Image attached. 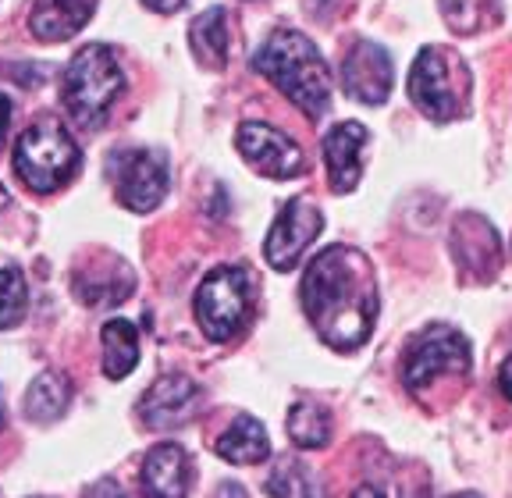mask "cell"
<instances>
[{"label":"cell","instance_id":"cell-5","mask_svg":"<svg viewBox=\"0 0 512 498\" xmlns=\"http://www.w3.org/2000/svg\"><path fill=\"white\" fill-rule=\"evenodd\" d=\"M79 171V143L61 121L43 118L15 143V175L32 193H54Z\"/></svg>","mask_w":512,"mask_h":498},{"label":"cell","instance_id":"cell-18","mask_svg":"<svg viewBox=\"0 0 512 498\" xmlns=\"http://www.w3.org/2000/svg\"><path fill=\"white\" fill-rule=\"evenodd\" d=\"M189 43L192 54L203 68H224L228 54H232V29H228V15L221 8H207L200 18H192L189 25Z\"/></svg>","mask_w":512,"mask_h":498},{"label":"cell","instance_id":"cell-13","mask_svg":"<svg viewBox=\"0 0 512 498\" xmlns=\"http://www.w3.org/2000/svg\"><path fill=\"white\" fill-rule=\"evenodd\" d=\"M196 406H200V385L185 374H168L146 388V395L139 399V417L150 431H171V427H182Z\"/></svg>","mask_w":512,"mask_h":498},{"label":"cell","instance_id":"cell-1","mask_svg":"<svg viewBox=\"0 0 512 498\" xmlns=\"http://www.w3.org/2000/svg\"><path fill=\"white\" fill-rule=\"evenodd\" d=\"M303 310L317 335L335 353L360 349L377 324V278L367 253L356 246H328L310 260L299 285Z\"/></svg>","mask_w":512,"mask_h":498},{"label":"cell","instance_id":"cell-4","mask_svg":"<svg viewBox=\"0 0 512 498\" xmlns=\"http://www.w3.org/2000/svg\"><path fill=\"white\" fill-rule=\"evenodd\" d=\"M409 100L424 118L438 121H456L466 114L470 104V72H466L463 57L452 54L445 47H424L416 54L413 68H409Z\"/></svg>","mask_w":512,"mask_h":498},{"label":"cell","instance_id":"cell-12","mask_svg":"<svg viewBox=\"0 0 512 498\" xmlns=\"http://www.w3.org/2000/svg\"><path fill=\"white\" fill-rule=\"evenodd\" d=\"M452 260L463 271L466 282H495L502 267V242L491 221L480 214H463L452 225Z\"/></svg>","mask_w":512,"mask_h":498},{"label":"cell","instance_id":"cell-25","mask_svg":"<svg viewBox=\"0 0 512 498\" xmlns=\"http://www.w3.org/2000/svg\"><path fill=\"white\" fill-rule=\"evenodd\" d=\"M352 498H402V495H395V491L384 488V484H360V488L352 491Z\"/></svg>","mask_w":512,"mask_h":498},{"label":"cell","instance_id":"cell-19","mask_svg":"<svg viewBox=\"0 0 512 498\" xmlns=\"http://www.w3.org/2000/svg\"><path fill=\"white\" fill-rule=\"evenodd\" d=\"M72 406V381L64 370H43L36 374V381L29 385L22 399V410L36 424H54L57 417H64V410Z\"/></svg>","mask_w":512,"mask_h":498},{"label":"cell","instance_id":"cell-6","mask_svg":"<svg viewBox=\"0 0 512 498\" xmlns=\"http://www.w3.org/2000/svg\"><path fill=\"white\" fill-rule=\"evenodd\" d=\"M470 367H473V353L463 331L448 328V324H434V328L420 331L409 342L406 360H402V385L416 399H427V392L441 378L463 381L470 374Z\"/></svg>","mask_w":512,"mask_h":498},{"label":"cell","instance_id":"cell-26","mask_svg":"<svg viewBox=\"0 0 512 498\" xmlns=\"http://www.w3.org/2000/svg\"><path fill=\"white\" fill-rule=\"evenodd\" d=\"M498 392L512 402V356H505L502 367H498Z\"/></svg>","mask_w":512,"mask_h":498},{"label":"cell","instance_id":"cell-24","mask_svg":"<svg viewBox=\"0 0 512 498\" xmlns=\"http://www.w3.org/2000/svg\"><path fill=\"white\" fill-rule=\"evenodd\" d=\"M441 11L456 33H477L491 11V0H441Z\"/></svg>","mask_w":512,"mask_h":498},{"label":"cell","instance_id":"cell-14","mask_svg":"<svg viewBox=\"0 0 512 498\" xmlns=\"http://www.w3.org/2000/svg\"><path fill=\"white\" fill-rule=\"evenodd\" d=\"M370 143V132L360 121H342L324 136V168H328L331 189L335 193H352L363 178V150Z\"/></svg>","mask_w":512,"mask_h":498},{"label":"cell","instance_id":"cell-17","mask_svg":"<svg viewBox=\"0 0 512 498\" xmlns=\"http://www.w3.org/2000/svg\"><path fill=\"white\" fill-rule=\"evenodd\" d=\"M214 452L235 466H256L271 456V438L256 417H235V424L214 442Z\"/></svg>","mask_w":512,"mask_h":498},{"label":"cell","instance_id":"cell-10","mask_svg":"<svg viewBox=\"0 0 512 498\" xmlns=\"http://www.w3.org/2000/svg\"><path fill=\"white\" fill-rule=\"evenodd\" d=\"M324 228V214L317 210V203L303 200H288L281 207V214L274 217L271 232H267V242H264V257L274 271H292V267L303 260V253L313 246V239L320 235Z\"/></svg>","mask_w":512,"mask_h":498},{"label":"cell","instance_id":"cell-32","mask_svg":"<svg viewBox=\"0 0 512 498\" xmlns=\"http://www.w3.org/2000/svg\"><path fill=\"white\" fill-rule=\"evenodd\" d=\"M0 427H4V399H0Z\"/></svg>","mask_w":512,"mask_h":498},{"label":"cell","instance_id":"cell-23","mask_svg":"<svg viewBox=\"0 0 512 498\" xmlns=\"http://www.w3.org/2000/svg\"><path fill=\"white\" fill-rule=\"evenodd\" d=\"M29 314V285L18 267H0V331L18 328Z\"/></svg>","mask_w":512,"mask_h":498},{"label":"cell","instance_id":"cell-20","mask_svg":"<svg viewBox=\"0 0 512 498\" xmlns=\"http://www.w3.org/2000/svg\"><path fill=\"white\" fill-rule=\"evenodd\" d=\"M100 338H104V374L111 381L128 378L139 363V331L121 317H114L104 324Z\"/></svg>","mask_w":512,"mask_h":498},{"label":"cell","instance_id":"cell-29","mask_svg":"<svg viewBox=\"0 0 512 498\" xmlns=\"http://www.w3.org/2000/svg\"><path fill=\"white\" fill-rule=\"evenodd\" d=\"M8 121H11V100L0 97V143H4V132H8Z\"/></svg>","mask_w":512,"mask_h":498},{"label":"cell","instance_id":"cell-27","mask_svg":"<svg viewBox=\"0 0 512 498\" xmlns=\"http://www.w3.org/2000/svg\"><path fill=\"white\" fill-rule=\"evenodd\" d=\"M86 498H125V491H121L114 481H100L86 491Z\"/></svg>","mask_w":512,"mask_h":498},{"label":"cell","instance_id":"cell-11","mask_svg":"<svg viewBox=\"0 0 512 498\" xmlns=\"http://www.w3.org/2000/svg\"><path fill=\"white\" fill-rule=\"evenodd\" d=\"M395 86V65L392 54L381 47V43L356 40L352 50L342 61V89L345 97L356 100V104L381 107L384 100L392 97Z\"/></svg>","mask_w":512,"mask_h":498},{"label":"cell","instance_id":"cell-8","mask_svg":"<svg viewBox=\"0 0 512 498\" xmlns=\"http://www.w3.org/2000/svg\"><path fill=\"white\" fill-rule=\"evenodd\" d=\"M118 203L132 214H150L168 196V157L157 150H125L111 161Z\"/></svg>","mask_w":512,"mask_h":498},{"label":"cell","instance_id":"cell-2","mask_svg":"<svg viewBox=\"0 0 512 498\" xmlns=\"http://www.w3.org/2000/svg\"><path fill=\"white\" fill-rule=\"evenodd\" d=\"M253 72H260L278 93H285L306 118L317 121L331 107V72L320 50L296 29H274L253 54Z\"/></svg>","mask_w":512,"mask_h":498},{"label":"cell","instance_id":"cell-9","mask_svg":"<svg viewBox=\"0 0 512 498\" xmlns=\"http://www.w3.org/2000/svg\"><path fill=\"white\" fill-rule=\"evenodd\" d=\"M235 146H239L242 161L264 178L285 182V178H299L306 171V157L296 139L267 121H242L235 132Z\"/></svg>","mask_w":512,"mask_h":498},{"label":"cell","instance_id":"cell-21","mask_svg":"<svg viewBox=\"0 0 512 498\" xmlns=\"http://www.w3.org/2000/svg\"><path fill=\"white\" fill-rule=\"evenodd\" d=\"M288 438L299 449H324L331 442V417L317 402H296L288 410Z\"/></svg>","mask_w":512,"mask_h":498},{"label":"cell","instance_id":"cell-28","mask_svg":"<svg viewBox=\"0 0 512 498\" xmlns=\"http://www.w3.org/2000/svg\"><path fill=\"white\" fill-rule=\"evenodd\" d=\"M146 8L157 11V15H171V11H178L185 4V0H143Z\"/></svg>","mask_w":512,"mask_h":498},{"label":"cell","instance_id":"cell-16","mask_svg":"<svg viewBox=\"0 0 512 498\" xmlns=\"http://www.w3.org/2000/svg\"><path fill=\"white\" fill-rule=\"evenodd\" d=\"M96 0H32L29 33L40 43H64L79 36L93 18Z\"/></svg>","mask_w":512,"mask_h":498},{"label":"cell","instance_id":"cell-31","mask_svg":"<svg viewBox=\"0 0 512 498\" xmlns=\"http://www.w3.org/2000/svg\"><path fill=\"white\" fill-rule=\"evenodd\" d=\"M452 498H480V495H473V491H463V495H452Z\"/></svg>","mask_w":512,"mask_h":498},{"label":"cell","instance_id":"cell-3","mask_svg":"<svg viewBox=\"0 0 512 498\" xmlns=\"http://www.w3.org/2000/svg\"><path fill=\"white\" fill-rule=\"evenodd\" d=\"M121 89H125V75H121L114 50L104 43H89L72 57V65L64 72V107L79 125L96 129L118 104Z\"/></svg>","mask_w":512,"mask_h":498},{"label":"cell","instance_id":"cell-30","mask_svg":"<svg viewBox=\"0 0 512 498\" xmlns=\"http://www.w3.org/2000/svg\"><path fill=\"white\" fill-rule=\"evenodd\" d=\"M4 207H11V193L4 189V185H0V210H4Z\"/></svg>","mask_w":512,"mask_h":498},{"label":"cell","instance_id":"cell-22","mask_svg":"<svg viewBox=\"0 0 512 498\" xmlns=\"http://www.w3.org/2000/svg\"><path fill=\"white\" fill-rule=\"evenodd\" d=\"M267 495L271 498H324V488H320V481L303 463L285 459V463H278V470L267 477Z\"/></svg>","mask_w":512,"mask_h":498},{"label":"cell","instance_id":"cell-15","mask_svg":"<svg viewBox=\"0 0 512 498\" xmlns=\"http://www.w3.org/2000/svg\"><path fill=\"white\" fill-rule=\"evenodd\" d=\"M143 498H189V456L182 445L160 442L143 456Z\"/></svg>","mask_w":512,"mask_h":498},{"label":"cell","instance_id":"cell-7","mask_svg":"<svg viewBox=\"0 0 512 498\" xmlns=\"http://www.w3.org/2000/svg\"><path fill=\"white\" fill-rule=\"evenodd\" d=\"M253 317V282L239 264H221L196 289V321L210 342L235 338Z\"/></svg>","mask_w":512,"mask_h":498}]
</instances>
